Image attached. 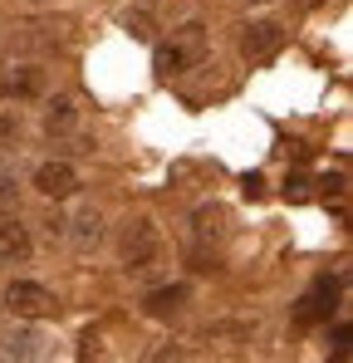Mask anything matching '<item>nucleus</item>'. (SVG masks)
<instances>
[{
  "label": "nucleus",
  "mask_w": 353,
  "mask_h": 363,
  "mask_svg": "<svg viewBox=\"0 0 353 363\" xmlns=\"http://www.w3.org/2000/svg\"><path fill=\"white\" fill-rule=\"evenodd\" d=\"M35 191L50 196V201L74 196V191H79V172H74V162H40V172H35Z\"/></svg>",
  "instance_id": "39448f33"
},
{
  "label": "nucleus",
  "mask_w": 353,
  "mask_h": 363,
  "mask_svg": "<svg viewBox=\"0 0 353 363\" xmlns=\"http://www.w3.org/2000/svg\"><path fill=\"white\" fill-rule=\"evenodd\" d=\"M314 186H319V196H334V201H339V196L349 191V177H344V172H324Z\"/></svg>",
  "instance_id": "4468645a"
},
{
  "label": "nucleus",
  "mask_w": 353,
  "mask_h": 363,
  "mask_svg": "<svg viewBox=\"0 0 353 363\" xmlns=\"http://www.w3.org/2000/svg\"><path fill=\"white\" fill-rule=\"evenodd\" d=\"M35 5H45V0H35Z\"/></svg>",
  "instance_id": "4be33fe9"
},
{
  "label": "nucleus",
  "mask_w": 353,
  "mask_h": 363,
  "mask_svg": "<svg viewBox=\"0 0 353 363\" xmlns=\"http://www.w3.org/2000/svg\"><path fill=\"white\" fill-rule=\"evenodd\" d=\"M74 123H79V108H74V99H69V94L50 99V108H45V128H50V133H69Z\"/></svg>",
  "instance_id": "9b49d317"
},
{
  "label": "nucleus",
  "mask_w": 353,
  "mask_h": 363,
  "mask_svg": "<svg viewBox=\"0 0 353 363\" xmlns=\"http://www.w3.org/2000/svg\"><path fill=\"white\" fill-rule=\"evenodd\" d=\"M206 55V25H181L167 45H157V55H152V69H157V79H176V74H186L191 64H201Z\"/></svg>",
  "instance_id": "f257e3e1"
},
{
  "label": "nucleus",
  "mask_w": 353,
  "mask_h": 363,
  "mask_svg": "<svg viewBox=\"0 0 353 363\" xmlns=\"http://www.w3.org/2000/svg\"><path fill=\"white\" fill-rule=\"evenodd\" d=\"M294 5H299V10H314V5H319V0H294Z\"/></svg>",
  "instance_id": "412c9836"
},
{
  "label": "nucleus",
  "mask_w": 353,
  "mask_h": 363,
  "mask_svg": "<svg viewBox=\"0 0 353 363\" xmlns=\"http://www.w3.org/2000/svg\"><path fill=\"white\" fill-rule=\"evenodd\" d=\"M280 45H285V25H280V20H250V25L240 30V55L250 64L275 60Z\"/></svg>",
  "instance_id": "7ed1b4c3"
},
{
  "label": "nucleus",
  "mask_w": 353,
  "mask_h": 363,
  "mask_svg": "<svg viewBox=\"0 0 353 363\" xmlns=\"http://www.w3.org/2000/svg\"><path fill=\"white\" fill-rule=\"evenodd\" d=\"M0 138H5V143L20 138V118H0Z\"/></svg>",
  "instance_id": "aec40b11"
},
{
  "label": "nucleus",
  "mask_w": 353,
  "mask_h": 363,
  "mask_svg": "<svg viewBox=\"0 0 353 363\" xmlns=\"http://www.w3.org/2000/svg\"><path fill=\"white\" fill-rule=\"evenodd\" d=\"M181 304H186V285H162V290H152V295L142 300V314H147V319H172Z\"/></svg>",
  "instance_id": "1a4fd4ad"
},
{
  "label": "nucleus",
  "mask_w": 353,
  "mask_h": 363,
  "mask_svg": "<svg viewBox=\"0 0 353 363\" xmlns=\"http://www.w3.org/2000/svg\"><path fill=\"white\" fill-rule=\"evenodd\" d=\"M162 255V231L152 226V216H128L118 231V260L128 270H147Z\"/></svg>",
  "instance_id": "f03ea898"
},
{
  "label": "nucleus",
  "mask_w": 353,
  "mask_h": 363,
  "mask_svg": "<svg viewBox=\"0 0 353 363\" xmlns=\"http://www.w3.org/2000/svg\"><path fill=\"white\" fill-rule=\"evenodd\" d=\"M0 354L35 359V354H40V334H30V329H20V334H5V339H0Z\"/></svg>",
  "instance_id": "ddd939ff"
},
{
  "label": "nucleus",
  "mask_w": 353,
  "mask_h": 363,
  "mask_svg": "<svg viewBox=\"0 0 353 363\" xmlns=\"http://www.w3.org/2000/svg\"><path fill=\"white\" fill-rule=\"evenodd\" d=\"M30 250H35L30 231L5 216V221H0V265H20V260H30Z\"/></svg>",
  "instance_id": "0eeeda50"
},
{
  "label": "nucleus",
  "mask_w": 353,
  "mask_h": 363,
  "mask_svg": "<svg viewBox=\"0 0 353 363\" xmlns=\"http://www.w3.org/2000/svg\"><path fill=\"white\" fill-rule=\"evenodd\" d=\"M45 89V74L35 69V64H10L5 74H0V94L5 99H35Z\"/></svg>",
  "instance_id": "423d86ee"
},
{
  "label": "nucleus",
  "mask_w": 353,
  "mask_h": 363,
  "mask_svg": "<svg viewBox=\"0 0 353 363\" xmlns=\"http://www.w3.org/2000/svg\"><path fill=\"white\" fill-rule=\"evenodd\" d=\"M5 304L20 314V319H50L59 309V300L40 285V280H15L10 290H5Z\"/></svg>",
  "instance_id": "20e7f679"
},
{
  "label": "nucleus",
  "mask_w": 353,
  "mask_h": 363,
  "mask_svg": "<svg viewBox=\"0 0 353 363\" xmlns=\"http://www.w3.org/2000/svg\"><path fill=\"white\" fill-rule=\"evenodd\" d=\"M128 35L133 40H152V20L147 15H128Z\"/></svg>",
  "instance_id": "dca6fc26"
},
{
  "label": "nucleus",
  "mask_w": 353,
  "mask_h": 363,
  "mask_svg": "<svg viewBox=\"0 0 353 363\" xmlns=\"http://www.w3.org/2000/svg\"><path fill=\"white\" fill-rule=\"evenodd\" d=\"M191 236L206 245V241H221L226 236V211L221 206H196V216H191Z\"/></svg>",
  "instance_id": "9d476101"
},
{
  "label": "nucleus",
  "mask_w": 353,
  "mask_h": 363,
  "mask_svg": "<svg viewBox=\"0 0 353 363\" xmlns=\"http://www.w3.org/2000/svg\"><path fill=\"white\" fill-rule=\"evenodd\" d=\"M99 241H103V221H99V211H84V216L74 221V245H79V250H94Z\"/></svg>",
  "instance_id": "f8f14e48"
},
{
  "label": "nucleus",
  "mask_w": 353,
  "mask_h": 363,
  "mask_svg": "<svg viewBox=\"0 0 353 363\" xmlns=\"http://www.w3.org/2000/svg\"><path fill=\"white\" fill-rule=\"evenodd\" d=\"M15 196H20L15 177H10V172H0V211H5V206H15Z\"/></svg>",
  "instance_id": "f3484780"
},
{
  "label": "nucleus",
  "mask_w": 353,
  "mask_h": 363,
  "mask_svg": "<svg viewBox=\"0 0 353 363\" xmlns=\"http://www.w3.org/2000/svg\"><path fill=\"white\" fill-rule=\"evenodd\" d=\"M240 191H245L250 201H260V196H265V177H260V172H250V177L240 182Z\"/></svg>",
  "instance_id": "a211bd4d"
},
{
  "label": "nucleus",
  "mask_w": 353,
  "mask_h": 363,
  "mask_svg": "<svg viewBox=\"0 0 353 363\" xmlns=\"http://www.w3.org/2000/svg\"><path fill=\"white\" fill-rule=\"evenodd\" d=\"M280 191H285V201H304V196H309V177H304V172H290Z\"/></svg>",
  "instance_id": "2eb2a0df"
},
{
  "label": "nucleus",
  "mask_w": 353,
  "mask_h": 363,
  "mask_svg": "<svg viewBox=\"0 0 353 363\" xmlns=\"http://www.w3.org/2000/svg\"><path fill=\"white\" fill-rule=\"evenodd\" d=\"M329 314H334V285H329V280H319V285L299 300L294 319H299V324H319V319H329Z\"/></svg>",
  "instance_id": "6e6552de"
},
{
  "label": "nucleus",
  "mask_w": 353,
  "mask_h": 363,
  "mask_svg": "<svg viewBox=\"0 0 353 363\" xmlns=\"http://www.w3.org/2000/svg\"><path fill=\"white\" fill-rule=\"evenodd\" d=\"M349 339H353V329H349V324H339V329H334V354H339V359L349 354Z\"/></svg>",
  "instance_id": "6ab92c4d"
}]
</instances>
